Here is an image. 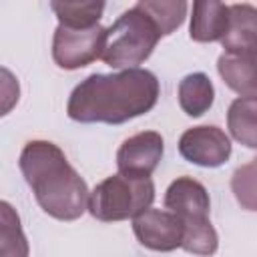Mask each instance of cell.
Returning a JSON list of instances; mask_svg holds the SVG:
<instances>
[{"mask_svg": "<svg viewBox=\"0 0 257 257\" xmlns=\"http://www.w3.org/2000/svg\"><path fill=\"white\" fill-rule=\"evenodd\" d=\"M159 80L147 68L90 74L70 92L66 112L78 122L120 124L149 112L159 100Z\"/></svg>", "mask_w": 257, "mask_h": 257, "instance_id": "cell-1", "label": "cell"}, {"mask_svg": "<svg viewBox=\"0 0 257 257\" xmlns=\"http://www.w3.org/2000/svg\"><path fill=\"white\" fill-rule=\"evenodd\" d=\"M18 165L44 213L58 221H74L86 211L88 187L54 143H26Z\"/></svg>", "mask_w": 257, "mask_h": 257, "instance_id": "cell-2", "label": "cell"}, {"mask_svg": "<svg viewBox=\"0 0 257 257\" xmlns=\"http://www.w3.org/2000/svg\"><path fill=\"white\" fill-rule=\"evenodd\" d=\"M159 38L157 24L135 4L104 30L100 60L112 68H137L153 54Z\"/></svg>", "mask_w": 257, "mask_h": 257, "instance_id": "cell-3", "label": "cell"}, {"mask_svg": "<svg viewBox=\"0 0 257 257\" xmlns=\"http://www.w3.org/2000/svg\"><path fill=\"white\" fill-rule=\"evenodd\" d=\"M155 199V185L151 177H126L112 175L100 181L92 193H88L86 209L102 223L135 219L143 211L151 209Z\"/></svg>", "mask_w": 257, "mask_h": 257, "instance_id": "cell-4", "label": "cell"}, {"mask_svg": "<svg viewBox=\"0 0 257 257\" xmlns=\"http://www.w3.org/2000/svg\"><path fill=\"white\" fill-rule=\"evenodd\" d=\"M104 30L100 24L90 28H66L56 26L52 38V58L64 70L82 68L96 58H100Z\"/></svg>", "mask_w": 257, "mask_h": 257, "instance_id": "cell-5", "label": "cell"}, {"mask_svg": "<svg viewBox=\"0 0 257 257\" xmlns=\"http://www.w3.org/2000/svg\"><path fill=\"white\" fill-rule=\"evenodd\" d=\"M179 153L199 167H221L231 157V141L219 126L201 124L187 128L179 139Z\"/></svg>", "mask_w": 257, "mask_h": 257, "instance_id": "cell-6", "label": "cell"}, {"mask_svg": "<svg viewBox=\"0 0 257 257\" xmlns=\"http://www.w3.org/2000/svg\"><path fill=\"white\" fill-rule=\"evenodd\" d=\"M133 231L141 245L153 251H175L183 241V223L163 209H147L133 219Z\"/></svg>", "mask_w": 257, "mask_h": 257, "instance_id": "cell-7", "label": "cell"}, {"mask_svg": "<svg viewBox=\"0 0 257 257\" xmlns=\"http://www.w3.org/2000/svg\"><path fill=\"white\" fill-rule=\"evenodd\" d=\"M163 137L155 131H143L128 137L116 151V167L126 177H151L163 159Z\"/></svg>", "mask_w": 257, "mask_h": 257, "instance_id": "cell-8", "label": "cell"}, {"mask_svg": "<svg viewBox=\"0 0 257 257\" xmlns=\"http://www.w3.org/2000/svg\"><path fill=\"white\" fill-rule=\"evenodd\" d=\"M165 207L177 215L181 223H191L209 219L211 201L207 189L199 181L191 177H179L169 185L165 193Z\"/></svg>", "mask_w": 257, "mask_h": 257, "instance_id": "cell-9", "label": "cell"}, {"mask_svg": "<svg viewBox=\"0 0 257 257\" xmlns=\"http://www.w3.org/2000/svg\"><path fill=\"white\" fill-rule=\"evenodd\" d=\"M225 52L255 54L257 48V10L251 4L229 6V26L221 38Z\"/></svg>", "mask_w": 257, "mask_h": 257, "instance_id": "cell-10", "label": "cell"}, {"mask_svg": "<svg viewBox=\"0 0 257 257\" xmlns=\"http://www.w3.org/2000/svg\"><path fill=\"white\" fill-rule=\"evenodd\" d=\"M229 26V6L217 0H197L193 2L191 16V38L195 42H215L221 40Z\"/></svg>", "mask_w": 257, "mask_h": 257, "instance_id": "cell-11", "label": "cell"}, {"mask_svg": "<svg viewBox=\"0 0 257 257\" xmlns=\"http://www.w3.org/2000/svg\"><path fill=\"white\" fill-rule=\"evenodd\" d=\"M217 70L225 84L241 96L255 98L257 76H255V54H231L223 52L217 60Z\"/></svg>", "mask_w": 257, "mask_h": 257, "instance_id": "cell-12", "label": "cell"}, {"mask_svg": "<svg viewBox=\"0 0 257 257\" xmlns=\"http://www.w3.org/2000/svg\"><path fill=\"white\" fill-rule=\"evenodd\" d=\"M215 100V88L207 74L193 72L179 82V104L189 116L205 114Z\"/></svg>", "mask_w": 257, "mask_h": 257, "instance_id": "cell-13", "label": "cell"}, {"mask_svg": "<svg viewBox=\"0 0 257 257\" xmlns=\"http://www.w3.org/2000/svg\"><path fill=\"white\" fill-rule=\"evenodd\" d=\"M30 247L16 209L0 201V257H28Z\"/></svg>", "mask_w": 257, "mask_h": 257, "instance_id": "cell-14", "label": "cell"}, {"mask_svg": "<svg viewBox=\"0 0 257 257\" xmlns=\"http://www.w3.org/2000/svg\"><path fill=\"white\" fill-rule=\"evenodd\" d=\"M255 112H257V100L249 96H239L237 100H233L227 112V124H229L233 139L249 149L257 147Z\"/></svg>", "mask_w": 257, "mask_h": 257, "instance_id": "cell-15", "label": "cell"}, {"mask_svg": "<svg viewBox=\"0 0 257 257\" xmlns=\"http://www.w3.org/2000/svg\"><path fill=\"white\" fill-rule=\"evenodd\" d=\"M50 8L62 26L90 28L98 24L104 2H50Z\"/></svg>", "mask_w": 257, "mask_h": 257, "instance_id": "cell-16", "label": "cell"}, {"mask_svg": "<svg viewBox=\"0 0 257 257\" xmlns=\"http://www.w3.org/2000/svg\"><path fill=\"white\" fill-rule=\"evenodd\" d=\"M137 6L157 24L161 36L171 34L173 30H177L187 14V2L183 0H173V2H165V0H141L137 2Z\"/></svg>", "mask_w": 257, "mask_h": 257, "instance_id": "cell-17", "label": "cell"}, {"mask_svg": "<svg viewBox=\"0 0 257 257\" xmlns=\"http://www.w3.org/2000/svg\"><path fill=\"white\" fill-rule=\"evenodd\" d=\"M181 247L187 253L211 257L217 251V247H219V237H217V231L211 225V221L209 219H201V221L183 223Z\"/></svg>", "mask_w": 257, "mask_h": 257, "instance_id": "cell-18", "label": "cell"}, {"mask_svg": "<svg viewBox=\"0 0 257 257\" xmlns=\"http://www.w3.org/2000/svg\"><path fill=\"white\" fill-rule=\"evenodd\" d=\"M20 98V84L12 70L0 66V116H6Z\"/></svg>", "mask_w": 257, "mask_h": 257, "instance_id": "cell-19", "label": "cell"}, {"mask_svg": "<svg viewBox=\"0 0 257 257\" xmlns=\"http://www.w3.org/2000/svg\"><path fill=\"white\" fill-rule=\"evenodd\" d=\"M253 169L255 163H249L247 167H241L235 171L233 175V191L239 199V203H243L247 209H255V185H253Z\"/></svg>", "mask_w": 257, "mask_h": 257, "instance_id": "cell-20", "label": "cell"}]
</instances>
